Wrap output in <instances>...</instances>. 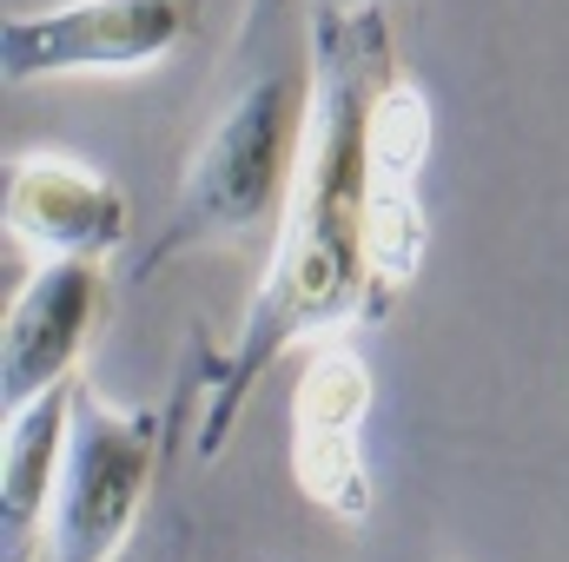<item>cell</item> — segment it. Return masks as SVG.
Returning <instances> with one entry per match:
<instances>
[{
    "instance_id": "cell-5",
    "label": "cell",
    "mask_w": 569,
    "mask_h": 562,
    "mask_svg": "<svg viewBox=\"0 0 569 562\" xmlns=\"http://www.w3.org/2000/svg\"><path fill=\"white\" fill-rule=\"evenodd\" d=\"M425 165H430V100L405 73L378 93L365 127V259H371V318L418 279L430 245L425 219Z\"/></svg>"
},
{
    "instance_id": "cell-1",
    "label": "cell",
    "mask_w": 569,
    "mask_h": 562,
    "mask_svg": "<svg viewBox=\"0 0 569 562\" xmlns=\"http://www.w3.org/2000/svg\"><path fill=\"white\" fill-rule=\"evenodd\" d=\"M311 107L305 140L279 205L272 259L252 284L239 331L206 358L192 456L212 463L239 430L266 371L298 344L338 338L351 318H371V259H365V127L378 93L398 80L391 0H311L305 20Z\"/></svg>"
},
{
    "instance_id": "cell-4",
    "label": "cell",
    "mask_w": 569,
    "mask_h": 562,
    "mask_svg": "<svg viewBox=\"0 0 569 562\" xmlns=\"http://www.w3.org/2000/svg\"><path fill=\"white\" fill-rule=\"evenodd\" d=\"M199 27V0H67L0 27L7 87L67 73H146Z\"/></svg>"
},
{
    "instance_id": "cell-3",
    "label": "cell",
    "mask_w": 569,
    "mask_h": 562,
    "mask_svg": "<svg viewBox=\"0 0 569 562\" xmlns=\"http://www.w3.org/2000/svg\"><path fill=\"white\" fill-rule=\"evenodd\" d=\"M152 463H159V418L107 404L87 378H73V423H67L60 490H53V516H47V556L53 562L120 556L146 510Z\"/></svg>"
},
{
    "instance_id": "cell-6",
    "label": "cell",
    "mask_w": 569,
    "mask_h": 562,
    "mask_svg": "<svg viewBox=\"0 0 569 562\" xmlns=\"http://www.w3.org/2000/svg\"><path fill=\"white\" fill-rule=\"evenodd\" d=\"M371 371L351 344H318L291 391V483L345 530L371 523Z\"/></svg>"
},
{
    "instance_id": "cell-7",
    "label": "cell",
    "mask_w": 569,
    "mask_h": 562,
    "mask_svg": "<svg viewBox=\"0 0 569 562\" xmlns=\"http://www.w3.org/2000/svg\"><path fill=\"white\" fill-rule=\"evenodd\" d=\"M107 311L100 259H40L0 318V418L73 378Z\"/></svg>"
},
{
    "instance_id": "cell-8",
    "label": "cell",
    "mask_w": 569,
    "mask_h": 562,
    "mask_svg": "<svg viewBox=\"0 0 569 562\" xmlns=\"http://www.w3.org/2000/svg\"><path fill=\"white\" fill-rule=\"evenodd\" d=\"M7 239L40 259H107L127 239V192L67 152H13L0 192Z\"/></svg>"
},
{
    "instance_id": "cell-2",
    "label": "cell",
    "mask_w": 569,
    "mask_h": 562,
    "mask_svg": "<svg viewBox=\"0 0 569 562\" xmlns=\"http://www.w3.org/2000/svg\"><path fill=\"white\" fill-rule=\"evenodd\" d=\"M246 47H252V67L239 73V87L226 93L219 120L206 127L192 165L179 172L172 212L152 232V245L140 252L133 284H152L166 265H179L199 245L246 239L252 225H266L284 205V185H291V165H298V140H305V107H311V67L259 53L266 47L259 7L246 13Z\"/></svg>"
},
{
    "instance_id": "cell-9",
    "label": "cell",
    "mask_w": 569,
    "mask_h": 562,
    "mask_svg": "<svg viewBox=\"0 0 569 562\" xmlns=\"http://www.w3.org/2000/svg\"><path fill=\"white\" fill-rule=\"evenodd\" d=\"M67 423H73V378L53 384L47 398L20 404L0 430V562H27L60 490V456H67Z\"/></svg>"
}]
</instances>
